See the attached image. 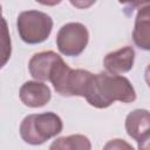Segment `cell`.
Returning <instances> with one entry per match:
<instances>
[{
  "instance_id": "obj_1",
  "label": "cell",
  "mask_w": 150,
  "mask_h": 150,
  "mask_svg": "<svg viewBox=\"0 0 150 150\" xmlns=\"http://www.w3.org/2000/svg\"><path fill=\"white\" fill-rule=\"evenodd\" d=\"M84 98L90 105L104 109L115 101L122 103L134 102L136 100V91L127 77L101 71L91 76Z\"/></svg>"
},
{
  "instance_id": "obj_2",
  "label": "cell",
  "mask_w": 150,
  "mask_h": 150,
  "mask_svg": "<svg viewBox=\"0 0 150 150\" xmlns=\"http://www.w3.org/2000/svg\"><path fill=\"white\" fill-rule=\"evenodd\" d=\"M62 129L63 123L61 117L53 111L30 114L20 124V136L30 145H40L59 135Z\"/></svg>"
},
{
  "instance_id": "obj_3",
  "label": "cell",
  "mask_w": 150,
  "mask_h": 150,
  "mask_svg": "<svg viewBox=\"0 0 150 150\" xmlns=\"http://www.w3.org/2000/svg\"><path fill=\"white\" fill-rule=\"evenodd\" d=\"M93 75L84 69H71L61 59L53 69L49 82L53 84L55 91L62 96L84 97Z\"/></svg>"
},
{
  "instance_id": "obj_4",
  "label": "cell",
  "mask_w": 150,
  "mask_h": 150,
  "mask_svg": "<svg viewBox=\"0 0 150 150\" xmlns=\"http://www.w3.org/2000/svg\"><path fill=\"white\" fill-rule=\"evenodd\" d=\"M16 28L21 40L28 45H38L48 39L53 29V19L41 11L29 9L19 14Z\"/></svg>"
},
{
  "instance_id": "obj_5",
  "label": "cell",
  "mask_w": 150,
  "mask_h": 150,
  "mask_svg": "<svg viewBox=\"0 0 150 150\" xmlns=\"http://www.w3.org/2000/svg\"><path fill=\"white\" fill-rule=\"evenodd\" d=\"M89 32L81 22H68L63 25L56 35V46L66 56H77L87 47Z\"/></svg>"
},
{
  "instance_id": "obj_6",
  "label": "cell",
  "mask_w": 150,
  "mask_h": 150,
  "mask_svg": "<svg viewBox=\"0 0 150 150\" xmlns=\"http://www.w3.org/2000/svg\"><path fill=\"white\" fill-rule=\"evenodd\" d=\"M19 96L25 105L29 108H40L50 101L52 93L49 87L43 82L27 81L21 86Z\"/></svg>"
},
{
  "instance_id": "obj_7",
  "label": "cell",
  "mask_w": 150,
  "mask_h": 150,
  "mask_svg": "<svg viewBox=\"0 0 150 150\" xmlns=\"http://www.w3.org/2000/svg\"><path fill=\"white\" fill-rule=\"evenodd\" d=\"M62 57L53 50L36 53L28 62V70L36 81H49L50 74Z\"/></svg>"
},
{
  "instance_id": "obj_8",
  "label": "cell",
  "mask_w": 150,
  "mask_h": 150,
  "mask_svg": "<svg viewBox=\"0 0 150 150\" xmlns=\"http://www.w3.org/2000/svg\"><path fill=\"white\" fill-rule=\"evenodd\" d=\"M132 40L138 48L150 52V1L138 4Z\"/></svg>"
},
{
  "instance_id": "obj_9",
  "label": "cell",
  "mask_w": 150,
  "mask_h": 150,
  "mask_svg": "<svg viewBox=\"0 0 150 150\" xmlns=\"http://www.w3.org/2000/svg\"><path fill=\"white\" fill-rule=\"evenodd\" d=\"M135 61V50L130 46L122 47L117 50L110 52L104 56L103 63L108 73L120 75L132 69Z\"/></svg>"
},
{
  "instance_id": "obj_10",
  "label": "cell",
  "mask_w": 150,
  "mask_h": 150,
  "mask_svg": "<svg viewBox=\"0 0 150 150\" xmlns=\"http://www.w3.org/2000/svg\"><path fill=\"white\" fill-rule=\"evenodd\" d=\"M125 131L135 141L150 131V111L135 109L125 117Z\"/></svg>"
},
{
  "instance_id": "obj_11",
  "label": "cell",
  "mask_w": 150,
  "mask_h": 150,
  "mask_svg": "<svg viewBox=\"0 0 150 150\" xmlns=\"http://www.w3.org/2000/svg\"><path fill=\"white\" fill-rule=\"evenodd\" d=\"M49 150H91V143L87 136L75 134L56 138Z\"/></svg>"
},
{
  "instance_id": "obj_12",
  "label": "cell",
  "mask_w": 150,
  "mask_h": 150,
  "mask_svg": "<svg viewBox=\"0 0 150 150\" xmlns=\"http://www.w3.org/2000/svg\"><path fill=\"white\" fill-rule=\"evenodd\" d=\"M102 150H135L131 144L122 138H114L108 141Z\"/></svg>"
},
{
  "instance_id": "obj_13",
  "label": "cell",
  "mask_w": 150,
  "mask_h": 150,
  "mask_svg": "<svg viewBox=\"0 0 150 150\" xmlns=\"http://www.w3.org/2000/svg\"><path fill=\"white\" fill-rule=\"evenodd\" d=\"M138 150H150V131L142 136L138 141Z\"/></svg>"
},
{
  "instance_id": "obj_14",
  "label": "cell",
  "mask_w": 150,
  "mask_h": 150,
  "mask_svg": "<svg viewBox=\"0 0 150 150\" xmlns=\"http://www.w3.org/2000/svg\"><path fill=\"white\" fill-rule=\"evenodd\" d=\"M144 79H145L146 84L150 87V64L145 68V71H144Z\"/></svg>"
}]
</instances>
